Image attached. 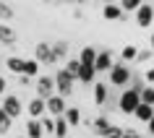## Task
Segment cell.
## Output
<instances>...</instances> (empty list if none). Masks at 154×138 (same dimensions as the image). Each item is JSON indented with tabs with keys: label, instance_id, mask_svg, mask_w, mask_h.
Masks as SVG:
<instances>
[{
	"label": "cell",
	"instance_id": "19",
	"mask_svg": "<svg viewBox=\"0 0 154 138\" xmlns=\"http://www.w3.org/2000/svg\"><path fill=\"white\" fill-rule=\"evenodd\" d=\"M3 65H5V68H8V70H11V73H21V70H24V57H18V55H8V57H5V63H3Z\"/></svg>",
	"mask_w": 154,
	"mask_h": 138
},
{
	"label": "cell",
	"instance_id": "30",
	"mask_svg": "<svg viewBox=\"0 0 154 138\" xmlns=\"http://www.w3.org/2000/svg\"><path fill=\"white\" fill-rule=\"evenodd\" d=\"M123 133H125V128H120V125H112V128L105 133V138H123Z\"/></svg>",
	"mask_w": 154,
	"mask_h": 138
},
{
	"label": "cell",
	"instance_id": "14",
	"mask_svg": "<svg viewBox=\"0 0 154 138\" xmlns=\"http://www.w3.org/2000/svg\"><path fill=\"white\" fill-rule=\"evenodd\" d=\"M26 138H45V128H42L39 117H29L26 120Z\"/></svg>",
	"mask_w": 154,
	"mask_h": 138
},
{
	"label": "cell",
	"instance_id": "6",
	"mask_svg": "<svg viewBox=\"0 0 154 138\" xmlns=\"http://www.w3.org/2000/svg\"><path fill=\"white\" fill-rule=\"evenodd\" d=\"M34 57H37L42 65H55V63H60V60L55 57V52H52V44H50V42H37V47H34Z\"/></svg>",
	"mask_w": 154,
	"mask_h": 138
},
{
	"label": "cell",
	"instance_id": "12",
	"mask_svg": "<svg viewBox=\"0 0 154 138\" xmlns=\"http://www.w3.org/2000/svg\"><path fill=\"white\" fill-rule=\"evenodd\" d=\"M112 52L110 50H99L97 52V60H94V68H97V73H110V68H112Z\"/></svg>",
	"mask_w": 154,
	"mask_h": 138
},
{
	"label": "cell",
	"instance_id": "35",
	"mask_svg": "<svg viewBox=\"0 0 154 138\" xmlns=\"http://www.w3.org/2000/svg\"><path fill=\"white\" fill-rule=\"evenodd\" d=\"M144 78H146V83H154V68H149V70H146Z\"/></svg>",
	"mask_w": 154,
	"mask_h": 138
},
{
	"label": "cell",
	"instance_id": "34",
	"mask_svg": "<svg viewBox=\"0 0 154 138\" xmlns=\"http://www.w3.org/2000/svg\"><path fill=\"white\" fill-rule=\"evenodd\" d=\"M18 83H21V86H29V83H32V76H24V73H18Z\"/></svg>",
	"mask_w": 154,
	"mask_h": 138
},
{
	"label": "cell",
	"instance_id": "36",
	"mask_svg": "<svg viewBox=\"0 0 154 138\" xmlns=\"http://www.w3.org/2000/svg\"><path fill=\"white\" fill-rule=\"evenodd\" d=\"M146 128H149V133H152V136H154V117H152V120H149V122H146Z\"/></svg>",
	"mask_w": 154,
	"mask_h": 138
},
{
	"label": "cell",
	"instance_id": "25",
	"mask_svg": "<svg viewBox=\"0 0 154 138\" xmlns=\"http://www.w3.org/2000/svg\"><path fill=\"white\" fill-rule=\"evenodd\" d=\"M136 55H138L136 44H125V47L120 50V60H123V63H136Z\"/></svg>",
	"mask_w": 154,
	"mask_h": 138
},
{
	"label": "cell",
	"instance_id": "23",
	"mask_svg": "<svg viewBox=\"0 0 154 138\" xmlns=\"http://www.w3.org/2000/svg\"><path fill=\"white\" fill-rule=\"evenodd\" d=\"M97 52H99V50H94L91 44H86V47L79 52V60H81V63H86V65H94V60H97Z\"/></svg>",
	"mask_w": 154,
	"mask_h": 138
},
{
	"label": "cell",
	"instance_id": "22",
	"mask_svg": "<svg viewBox=\"0 0 154 138\" xmlns=\"http://www.w3.org/2000/svg\"><path fill=\"white\" fill-rule=\"evenodd\" d=\"M39 60H37V57H32V60H24V70H21V73L24 76H32V78H37V76H39Z\"/></svg>",
	"mask_w": 154,
	"mask_h": 138
},
{
	"label": "cell",
	"instance_id": "16",
	"mask_svg": "<svg viewBox=\"0 0 154 138\" xmlns=\"http://www.w3.org/2000/svg\"><path fill=\"white\" fill-rule=\"evenodd\" d=\"M42 115H47V102L42 97L29 99V117H42Z\"/></svg>",
	"mask_w": 154,
	"mask_h": 138
},
{
	"label": "cell",
	"instance_id": "21",
	"mask_svg": "<svg viewBox=\"0 0 154 138\" xmlns=\"http://www.w3.org/2000/svg\"><path fill=\"white\" fill-rule=\"evenodd\" d=\"M63 117L68 120V125H71V128L81 125V110H79V107H71V104H68V110H65V115H63Z\"/></svg>",
	"mask_w": 154,
	"mask_h": 138
},
{
	"label": "cell",
	"instance_id": "1",
	"mask_svg": "<svg viewBox=\"0 0 154 138\" xmlns=\"http://www.w3.org/2000/svg\"><path fill=\"white\" fill-rule=\"evenodd\" d=\"M107 76H110V81H107V83H112L115 89H125V86L131 83V78H133V70H131L128 63H123V60H120V63H115L112 68H110V73H107Z\"/></svg>",
	"mask_w": 154,
	"mask_h": 138
},
{
	"label": "cell",
	"instance_id": "11",
	"mask_svg": "<svg viewBox=\"0 0 154 138\" xmlns=\"http://www.w3.org/2000/svg\"><path fill=\"white\" fill-rule=\"evenodd\" d=\"M102 16H105V21H125V10L120 8V3H105Z\"/></svg>",
	"mask_w": 154,
	"mask_h": 138
},
{
	"label": "cell",
	"instance_id": "32",
	"mask_svg": "<svg viewBox=\"0 0 154 138\" xmlns=\"http://www.w3.org/2000/svg\"><path fill=\"white\" fill-rule=\"evenodd\" d=\"M8 94V81H5V76L0 73V97H5Z\"/></svg>",
	"mask_w": 154,
	"mask_h": 138
},
{
	"label": "cell",
	"instance_id": "29",
	"mask_svg": "<svg viewBox=\"0 0 154 138\" xmlns=\"http://www.w3.org/2000/svg\"><path fill=\"white\" fill-rule=\"evenodd\" d=\"M118 3H120V8L125 10V13H133L136 8H141V5H144V0H118Z\"/></svg>",
	"mask_w": 154,
	"mask_h": 138
},
{
	"label": "cell",
	"instance_id": "18",
	"mask_svg": "<svg viewBox=\"0 0 154 138\" xmlns=\"http://www.w3.org/2000/svg\"><path fill=\"white\" fill-rule=\"evenodd\" d=\"M0 44H5V47H13L16 44V32L11 26H5V24H0Z\"/></svg>",
	"mask_w": 154,
	"mask_h": 138
},
{
	"label": "cell",
	"instance_id": "13",
	"mask_svg": "<svg viewBox=\"0 0 154 138\" xmlns=\"http://www.w3.org/2000/svg\"><path fill=\"white\" fill-rule=\"evenodd\" d=\"M97 68L94 65H86V63H81V68H79V76H76V81L79 83H86V86H91V83L97 81Z\"/></svg>",
	"mask_w": 154,
	"mask_h": 138
},
{
	"label": "cell",
	"instance_id": "40",
	"mask_svg": "<svg viewBox=\"0 0 154 138\" xmlns=\"http://www.w3.org/2000/svg\"><path fill=\"white\" fill-rule=\"evenodd\" d=\"M42 3H52V0H42Z\"/></svg>",
	"mask_w": 154,
	"mask_h": 138
},
{
	"label": "cell",
	"instance_id": "27",
	"mask_svg": "<svg viewBox=\"0 0 154 138\" xmlns=\"http://www.w3.org/2000/svg\"><path fill=\"white\" fill-rule=\"evenodd\" d=\"M63 68H65V70H68V73L73 76V78H76V76H79V68H81V60H79V57H68Z\"/></svg>",
	"mask_w": 154,
	"mask_h": 138
},
{
	"label": "cell",
	"instance_id": "7",
	"mask_svg": "<svg viewBox=\"0 0 154 138\" xmlns=\"http://www.w3.org/2000/svg\"><path fill=\"white\" fill-rule=\"evenodd\" d=\"M0 107H3V110L13 117V120H16V117H21V112H24V102H21L16 94H5V97H3V102H0Z\"/></svg>",
	"mask_w": 154,
	"mask_h": 138
},
{
	"label": "cell",
	"instance_id": "37",
	"mask_svg": "<svg viewBox=\"0 0 154 138\" xmlns=\"http://www.w3.org/2000/svg\"><path fill=\"white\" fill-rule=\"evenodd\" d=\"M149 47L154 50V32H152V37H149Z\"/></svg>",
	"mask_w": 154,
	"mask_h": 138
},
{
	"label": "cell",
	"instance_id": "33",
	"mask_svg": "<svg viewBox=\"0 0 154 138\" xmlns=\"http://www.w3.org/2000/svg\"><path fill=\"white\" fill-rule=\"evenodd\" d=\"M123 138H144V136H138L133 128H125V133H123Z\"/></svg>",
	"mask_w": 154,
	"mask_h": 138
},
{
	"label": "cell",
	"instance_id": "2",
	"mask_svg": "<svg viewBox=\"0 0 154 138\" xmlns=\"http://www.w3.org/2000/svg\"><path fill=\"white\" fill-rule=\"evenodd\" d=\"M138 104H141V94H138L136 89L125 86V89L120 91V97H118V110H120L123 115H133Z\"/></svg>",
	"mask_w": 154,
	"mask_h": 138
},
{
	"label": "cell",
	"instance_id": "9",
	"mask_svg": "<svg viewBox=\"0 0 154 138\" xmlns=\"http://www.w3.org/2000/svg\"><path fill=\"white\" fill-rule=\"evenodd\" d=\"M91 94H94V104H97V107H105L107 99H110V83L94 81V83H91Z\"/></svg>",
	"mask_w": 154,
	"mask_h": 138
},
{
	"label": "cell",
	"instance_id": "26",
	"mask_svg": "<svg viewBox=\"0 0 154 138\" xmlns=\"http://www.w3.org/2000/svg\"><path fill=\"white\" fill-rule=\"evenodd\" d=\"M13 16H16L13 5H11L8 0H0V21H11Z\"/></svg>",
	"mask_w": 154,
	"mask_h": 138
},
{
	"label": "cell",
	"instance_id": "31",
	"mask_svg": "<svg viewBox=\"0 0 154 138\" xmlns=\"http://www.w3.org/2000/svg\"><path fill=\"white\" fill-rule=\"evenodd\" d=\"M152 52H154L152 47H149V50H138V55H136V63H146V60L152 57Z\"/></svg>",
	"mask_w": 154,
	"mask_h": 138
},
{
	"label": "cell",
	"instance_id": "28",
	"mask_svg": "<svg viewBox=\"0 0 154 138\" xmlns=\"http://www.w3.org/2000/svg\"><path fill=\"white\" fill-rule=\"evenodd\" d=\"M141 102L144 104H154V83H146L141 89Z\"/></svg>",
	"mask_w": 154,
	"mask_h": 138
},
{
	"label": "cell",
	"instance_id": "4",
	"mask_svg": "<svg viewBox=\"0 0 154 138\" xmlns=\"http://www.w3.org/2000/svg\"><path fill=\"white\" fill-rule=\"evenodd\" d=\"M133 21H136L138 29H149L154 24V5L152 3H144L141 8H136L133 10Z\"/></svg>",
	"mask_w": 154,
	"mask_h": 138
},
{
	"label": "cell",
	"instance_id": "3",
	"mask_svg": "<svg viewBox=\"0 0 154 138\" xmlns=\"http://www.w3.org/2000/svg\"><path fill=\"white\" fill-rule=\"evenodd\" d=\"M73 83H76V78H73L65 68H60V70H55V91L60 94V97H71L73 94Z\"/></svg>",
	"mask_w": 154,
	"mask_h": 138
},
{
	"label": "cell",
	"instance_id": "17",
	"mask_svg": "<svg viewBox=\"0 0 154 138\" xmlns=\"http://www.w3.org/2000/svg\"><path fill=\"white\" fill-rule=\"evenodd\" d=\"M133 117H136L138 122H149L154 117V104H144V102H141V104L136 107V112H133Z\"/></svg>",
	"mask_w": 154,
	"mask_h": 138
},
{
	"label": "cell",
	"instance_id": "20",
	"mask_svg": "<svg viewBox=\"0 0 154 138\" xmlns=\"http://www.w3.org/2000/svg\"><path fill=\"white\" fill-rule=\"evenodd\" d=\"M68 136H71V125L60 115V117H55V138H68Z\"/></svg>",
	"mask_w": 154,
	"mask_h": 138
},
{
	"label": "cell",
	"instance_id": "15",
	"mask_svg": "<svg viewBox=\"0 0 154 138\" xmlns=\"http://www.w3.org/2000/svg\"><path fill=\"white\" fill-rule=\"evenodd\" d=\"M52 44V52H55V57L60 60V63H65L68 60V55H71V44L65 39H55V42H50Z\"/></svg>",
	"mask_w": 154,
	"mask_h": 138
},
{
	"label": "cell",
	"instance_id": "10",
	"mask_svg": "<svg viewBox=\"0 0 154 138\" xmlns=\"http://www.w3.org/2000/svg\"><path fill=\"white\" fill-rule=\"evenodd\" d=\"M112 128V122H110V117H105V115H97L94 120H89V130L94 133V138H105V133Z\"/></svg>",
	"mask_w": 154,
	"mask_h": 138
},
{
	"label": "cell",
	"instance_id": "5",
	"mask_svg": "<svg viewBox=\"0 0 154 138\" xmlns=\"http://www.w3.org/2000/svg\"><path fill=\"white\" fill-rule=\"evenodd\" d=\"M34 89H37V97L42 99H50L52 94H57L55 91V76H37V81H34Z\"/></svg>",
	"mask_w": 154,
	"mask_h": 138
},
{
	"label": "cell",
	"instance_id": "24",
	"mask_svg": "<svg viewBox=\"0 0 154 138\" xmlns=\"http://www.w3.org/2000/svg\"><path fill=\"white\" fill-rule=\"evenodd\" d=\"M11 128H13V117H11V115L0 107V136H8Z\"/></svg>",
	"mask_w": 154,
	"mask_h": 138
},
{
	"label": "cell",
	"instance_id": "39",
	"mask_svg": "<svg viewBox=\"0 0 154 138\" xmlns=\"http://www.w3.org/2000/svg\"><path fill=\"white\" fill-rule=\"evenodd\" d=\"M102 3H118V0H102Z\"/></svg>",
	"mask_w": 154,
	"mask_h": 138
},
{
	"label": "cell",
	"instance_id": "38",
	"mask_svg": "<svg viewBox=\"0 0 154 138\" xmlns=\"http://www.w3.org/2000/svg\"><path fill=\"white\" fill-rule=\"evenodd\" d=\"M73 3H79V5H84V3H89V0H73Z\"/></svg>",
	"mask_w": 154,
	"mask_h": 138
},
{
	"label": "cell",
	"instance_id": "8",
	"mask_svg": "<svg viewBox=\"0 0 154 138\" xmlns=\"http://www.w3.org/2000/svg\"><path fill=\"white\" fill-rule=\"evenodd\" d=\"M47 102V115H52V117H60V115H65V110H68V99L60 97V94H52L50 99H45Z\"/></svg>",
	"mask_w": 154,
	"mask_h": 138
},
{
	"label": "cell",
	"instance_id": "41",
	"mask_svg": "<svg viewBox=\"0 0 154 138\" xmlns=\"http://www.w3.org/2000/svg\"><path fill=\"white\" fill-rule=\"evenodd\" d=\"M68 138H71V136H68Z\"/></svg>",
	"mask_w": 154,
	"mask_h": 138
}]
</instances>
